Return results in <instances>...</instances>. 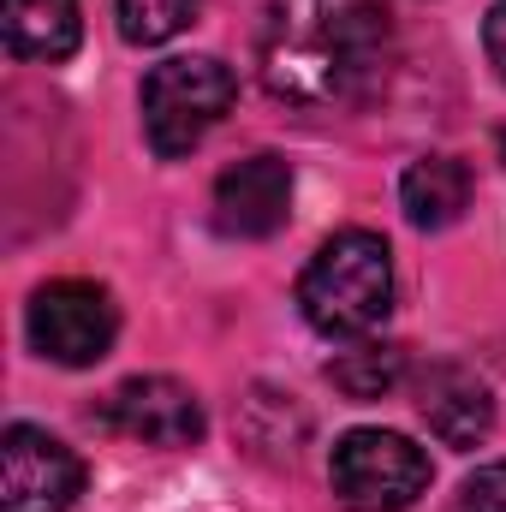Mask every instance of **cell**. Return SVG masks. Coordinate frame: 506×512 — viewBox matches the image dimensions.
Returning <instances> with one entry per match:
<instances>
[{
  "instance_id": "5bb4252c",
  "label": "cell",
  "mask_w": 506,
  "mask_h": 512,
  "mask_svg": "<svg viewBox=\"0 0 506 512\" xmlns=\"http://www.w3.org/2000/svg\"><path fill=\"white\" fill-rule=\"evenodd\" d=\"M453 512H506V459L477 465V471L465 477V489H459Z\"/></svg>"
},
{
  "instance_id": "52a82bcc",
  "label": "cell",
  "mask_w": 506,
  "mask_h": 512,
  "mask_svg": "<svg viewBox=\"0 0 506 512\" xmlns=\"http://www.w3.org/2000/svg\"><path fill=\"white\" fill-rule=\"evenodd\" d=\"M102 423L143 447H197L203 441V399L173 376H131L102 399Z\"/></svg>"
},
{
  "instance_id": "7a4b0ae2",
  "label": "cell",
  "mask_w": 506,
  "mask_h": 512,
  "mask_svg": "<svg viewBox=\"0 0 506 512\" xmlns=\"http://www.w3.org/2000/svg\"><path fill=\"white\" fill-rule=\"evenodd\" d=\"M298 310L328 340H358L393 310V251L381 233L346 227L310 256L298 280Z\"/></svg>"
},
{
  "instance_id": "4fadbf2b",
  "label": "cell",
  "mask_w": 506,
  "mask_h": 512,
  "mask_svg": "<svg viewBox=\"0 0 506 512\" xmlns=\"http://www.w3.org/2000/svg\"><path fill=\"white\" fill-rule=\"evenodd\" d=\"M191 18H197V0H120V36L137 48L173 42Z\"/></svg>"
},
{
  "instance_id": "8992f818",
  "label": "cell",
  "mask_w": 506,
  "mask_h": 512,
  "mask_svg": "<svg viewBox=\"0 0 506 512\" xmlns=\"http://www.w3.org/2000/svg\"><path fill=\"white\" fill-rule=\"evenodd\" d=\"M84 495V465L66 441L36 423L0 435V512H72Z\"/></svg>"
},
{
  "instance_id": "8fae6325",
  "label": "cell",
  "mask_w": 506,
  "mask_h": 512,
  "mask_svg": "<svg viewBox=\"0 0 506 512\" xmlns=\"http://www.w3.org/2000/svg\"><path fill=\"white\" fill-rule=\"evenodd\" d=\"M6 48L24 60H66L84 36L78 0H0Z\"/></svg>"
},
{
  "instance_id": "7c38bea8",
  "label": "cell",
  "mask_w": 506,
  "mask_h": 512,
  "mask_svg": "<svg viewBox=\"0 0 506 512\" xmlns=\"http://www.w3.org/2000/svg\"><path fill=\"white\" fill-rule=\"evenodd\" d=\"M399 376H405V352H399V346H358V352H340V358L328 364V382L340 387L346 399H358V405L393 393Z\"/></svg>"
},
{
  "instance_id": "30bf717a",
  "label": "cell",
  "mask_w": 506,
  "mask_h": 512,
  "mask_svg": "<svg viewBox=\"0 0 506 512\" xmlns=\"http://www.w3.org/2000/svg\"><path fill=\"white\" fill-rule=\"evenodd\" d=\"M465 203H471V167H465L459 155H423V161H411L405 179H399V209H405V221L423 227V233L453 227V221L465 215Z\"/></svg>"
},
{
  "instance_id": "5b68a950",
  "label": "cell",
  "mask_w": 506,
  "mask_h": 512,
  "mask_svg": "<svg viewBox=\"0 0 506 512\" xmlns=\"http://www.w3.org/2000/svg\"><path fill=\"white\" fill-rule=\"evenodd\" d=\"M24 334L48 364L90 370L114 352V334H120L114 292L96 280H48V286H36V298L24 310Z\"/></svg>"
},
{
  "instance_id": "9a60e30c",
  "label": "cell",
  "mask_w": 506,
  "mask_h": 512,
  "mask_svg": "<svg viewBox=\"0 0 506 512\" xmlns=\"http://www.w3.org/2000/svg\"><path fill=\"white\" fill-rule=\"evenodd\" d=\"M483 48H489V66L501 72V84H506V0H495V6H489V24H483Z\"/></svg>"
},
{
  "instance_id": "ba28073f",
  "label": "cell",
  "mask_w": 506,
  "mask_h": 512,
  "mask_svg": "<svg viewBox=\"0 0 506 512\" xmlns=\"http://www.w3.org/2000/svg\"><path fill=\"white\" fill-rule=\"evenodd\" d=\"M292 167L280 155H245L215 179V227L227 239H268L286 227Z\"/></svg>"
},
{
  "instance_id": "277c9868",
  "label": "cell",
  "mask_w": 506,
  "mask_h": 512,
  "mask_svg": "<svg viewBox=\"0 0 506 512\" xmlns=\"http://www.w3.org/2000/svg\"><path fill=\"white\" fill-rule=\"evenodd\" d=\"M429 477V453L393 429H352L328 459L334 501L346 512H411Z\"/></svg>"
},
{
  "instance_id": "9c48e42d",
  "label": "cell",
  "mask_w": 506,
  "mask_h": 512,
  "mask_svg": "<svg viewBox=\"0 0 506 512\" xmlns=\"http://www.w3.org/2000/svg\"><path fill=\"white\" fill-rule=\"evenodd\" d=\"M417 417L429 423V435L441 447L471 453L495 429V399H489V387H483L477 370H465V364H429L417 376Z\"/></svg>"
},
{
  "instance_id": "6da1fadb",
  "label": "cell",
  "mask_w": 506,
  "mask_h": 512,
  "mask_svg": "<svg viewBox=\"0 0 506 512\" xmlns=\"http://www.w3.org/2000/svg\"><path fill=\"white\" fill-rule=\"evenodd\" d=\"M256 66L268 96L286 108H358L387 84L393 18L381 0H268Z\"/></svg>"
},
{
  "instance_id": "3957f363",
  "label": "cell",
  "mask_w": 506,
  "mask_h": 512,
  "mask_svg": "<svg viewBox=\"0 0 506 512\" xmlns=\"http://www.w3.org/2000/svg\"><path fill=\"white\" fill-rule=\"evenodd\" d=\"M239 96V78L215 60V54H179L149 66L143 78V137L161 161L191 155L209 131L227 120Z\"/></svg>"
}]
</instances>
